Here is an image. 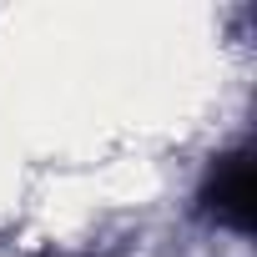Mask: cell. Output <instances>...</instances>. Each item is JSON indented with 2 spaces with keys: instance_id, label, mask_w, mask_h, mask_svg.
I'll return each mask as SVG.
<instances>
[{
  "instance_id": "cell-1",
  "label": "cell",
  "mask_w": 257,
  "mask_h": 257,
  "mask_svg": "<svg viewBox=\"0 0 257 257\" xmlns=\"http://www.w3.org/2000/svg\"><path fill=\"white\" fill-rule=\"evenodd\" d=\"M197 202H202L207 222H217L227 232H252V222H257V167H252V152L247 147L222 152L207 167V182H202Z\"/></svg>"
}]
</instances>
